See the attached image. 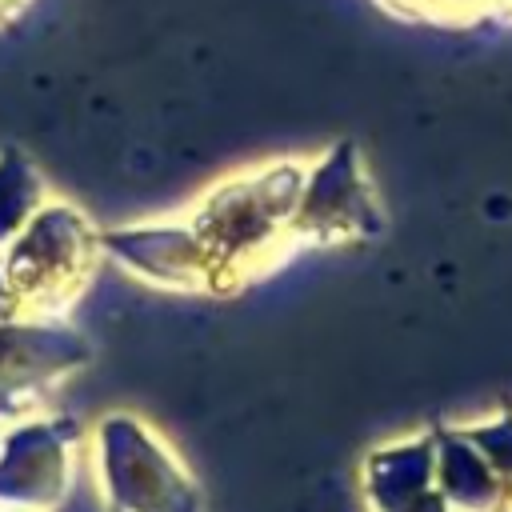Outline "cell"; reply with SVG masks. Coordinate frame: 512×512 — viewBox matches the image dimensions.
I'll list each match as a JSON object with an SVG mask.
<instances>
[{"label":"cell","mask_w":512,"mask_h":512,"mask_svg":"<svg viewBox=\"0 0 512 512\" xmlns=\"http://www.w3.org/2000/svg\"><path fill=\"white\" fill-rule=\"evenodd\" d=\"M300 188H304V168L284 160L260 172L232 176L196 204L192 224L208 244L216 292L252 276L292 240V212Z\"/></svg>","instance_id":"obj_1"},{"label":"cell","mask_w":512,"mask_h":512,"mask_svg":"<svg viewBox=\"0 0 512 512\" xmlns=\"http://www.w3.org/2000/svg\"><path fill=\"white\" fill-rule=\"evenodd\" d=\"M100 252V228L68 200H44L32 220L0 248V272L24 316H64Z\"/></svg>","instance_id":"obj_2"},{"label":"cell","mask_w":512,"mask_h":512,"mask_svg":"<svg viewBox=\"0 0 512 512\" xmlns=\"http://www.w3.org/2000/svg\"><path fill=\"white\" fill-rule=\"evenodd\" d=\"M96 484L108 512H200V488L176 448L132 412L96 424Z\"/></svg>","instance_id":"obj_3"},{"label":"cell","mask_w":512,"mask_h":512,"mask_svg":"<svg viewBox=\"0 0 512 512\" xmlns=\"http://www.w3.org/2000/svg\"><path fill=\"white\" fill-rule=\"evenodd\" d=\"M88 360L92 344L64 316L0 320V424L40 412L44 396Z\"/></svg>","instance_id":"obj_4"},{"label":"cell","mask_w":512,"mask_h":512,"mask_svg":"<svg viewBox=\"0 0 512 512\" xmlns=\"http://www.w3.org/2000/svg\"><path fill=\"white\" fill-rule=\"evenodd\" d=\"M80 424L72 416L32 412L0 428V508L56 512L68 496Z\"/></svg>","instance_id":"obj_5"},{"label":"cell","mask_w":512,"mask_h":512,"mask_svg":"<svg viewBox=\"0 0 512 512\" xmlns=\"http://www.w3.org/2000/svg\"><path fill=\"white\" fill-rule=\"evenodd\" d=\"M100 252L112 256L132 276L160 288H212L216 272L208 244L192 216L184 220H148L124 228H100Z\"/></svg>","instance_id":"obj_6"},{"label":"cell","mask_w":512,"mask_h":512,"mask_svg":"<svg viewBox=\"0 0 512 512\" xmlns=\"http://www.w3.org/2000/svg\"><path fill=\"white\" fill-rule=\"evenodd\" d=\"M372 220L368 192L356 172V152L348 144L332 148L320 164L304 168V188L292 212V236L300 240H336Z\"/></svg>","instance_id":"obj_7"},{"label":"cell","mask_w":512,"mask_h":512,"mask_svg":"<svg viewBox=\"0 0 512 512\" xmlns=\"http://www.w3.org/2000/svg\"><path fill=\"white\" fill-rule=\"evenodd\" d=\"M48 200L44 176L20 148H0V248L32 220V212Z\"/></svg>","instance_id":"obj_8"},{"label":"cell","mask_w":512,"mask_h":512,"mask_svg":"<svg viewBox=\"0 0 512 512\" xmlns=\"http://www.w3.org/2000/svg\"><path fill=\"white\" fill-rule=\"evenodd\" d=\"M12 316H24V304H20V296L12 292V284L0 272V320H12Z\"/></svg>","instance_id":"obj_9"},{"label":"cell","mask_w":512,"mask_h":512,"mask_svg":"<svg viewBox=\"0 0 512 512\" xmlns=\"http://www.w3.org/2000/svg\"><path fill=\"white\" fill-rule=\"evenodd\" d=\"M20 4H24V0H0V20H8V16L20 8Z\"/></svg>","instance_id":"obj_10"},{"label":"cell","mask_w":512,"mask_h":512,"mask_svg":"<svg viewBox=\"0 0 512 512\" xmlns=\"http://www.w3.org/2000/svg\"><path fill=\"white\" fill-rule=\"evenodd\" d=\"M0 512H12V508H0Z\"/></svg>","instance_id":"obj_11"}]
</instances>
